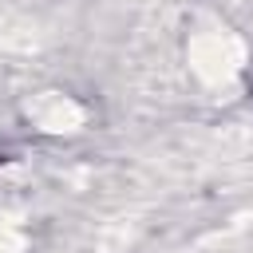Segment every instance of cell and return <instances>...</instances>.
Returning <instances> with one entry per match:
<instances>
[{
    "label": "cell",
    "mask_w": 253,
    "mask_h": 253,
    "mask_svg": "<svg viewBox=\"0 0 253 253\" xmlns=\"http://www.w3.org/2000/svg\"><path fill=\"white\" fill-rule=\"evenodd\" d=\"M0 162H4V150H0Z\"/></svg>",
    "instance_id": "6da1fadb"
}]
</instances>
